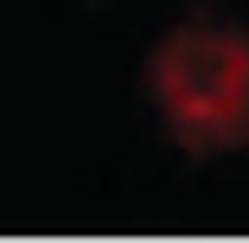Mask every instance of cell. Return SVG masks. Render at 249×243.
I'll list each match as a JSON object with an SVG mask.
<instances>
[{"instance_id":"1","label":"cell","mask_w":249,"mask_h":243,"mask_svg":"<svg viewBox=\"0 0 249 243\" xmlns=\"http://www.w3.org/2000/svg\"><path fill=\"white\" fill-rule=\"evenodd\" d=\"M154 90H160V109L173 128H185L192 141H224V134H236L243 96H249V58H243V45H230L217 32H185L160 52Z\"/></svg>"}]
</instances>
